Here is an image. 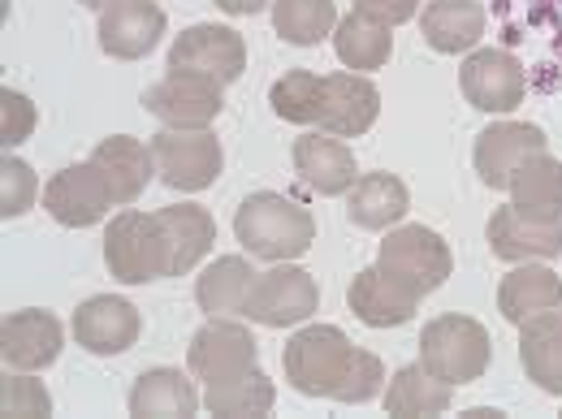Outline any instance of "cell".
<instances>
[{"mask_svg":"<svg viewBox=\"0 0 562 419\" xmlns=\"http://www.w3.org/2000/svg\"><path fill=\"white\" fill-rule=\"evenodd\" d=\"M363 350L351 347V338L334 325H307L299 329L285 350H281V363H285V381L303 394V398H334V403H347V389H351L355 363H359Z\"/></svg>","mask_w":562,"mask_h":419,"instance_id":"cell-1","label":"cell"},{"mask_svg":"<svg viewBox=\"0 0 562 419\" xmlns=\"http://www.w3.org/2000/svg\"><path fill=\"white\" fill-rule=\"evenodd\" d=\"M234 234L256 260L281 264V260H299L316 242V220L290 195L256 191L243 200V208L234 216Z\"/></svg>","mask_w":562,"mask_h":419,"instance_id":"cell-2","label":"cell"},{"mask_svg":"<svg viewBox=\"0 0 562 419\" xmlns=\"http://www.w3.org/2000/svg\"><path fill=\"white\" fill-rule=\"evenodd\" d=\"M493 342L481 320L446 312L437 320H428L420 333V363L446 385H472L490 372Z\"/></svg>","mask_w":562,"mask_h":419,"instance_id":"cell-3","label":"cell"},{"mask_svg":"<svg viewBox=\"0 0 562 419\" xmlns=\"http://www.w3.org/2000/svg\"><path fill=\"white\" fill-rule=\"evenodd\" d=\"M104 264L126 285L169 278V242L156 212L126 208L113 216V225L104 229Z\"/></svg>","mask_w":562,"mask_h":419,"instance_id":"cell-4","label":"cell"},{"mask_svg":"<svg viewBox=\"0 0 562 419\" xmlns=\"http://www.w3.org/2000/svg\"><path fill=\"white\" fill-rule=\"evenodd\" d=\"M376 269H381L385 278L398 281L403 290H412L416 298H424V294L441 290L446 278L454 273V256H450V247H446L441 234H432V229H424V225H398V229H390V238L381 242Z\"/></svg>","mask_w":562,"mask_h":419,"instance_id":"cell-5","label":"cell"},{"mask_svg":"<svg viewBox=\"0 0 562 419\" xmlns=\"http://www.w3.org/2000/svg\"><path fill=\"white\" fill-rule=\"evenodd\" d=\"M151 156H156V173L169 191H209L225 165L221 139L209 126L204 131L165 126L160 135H151Z\"/></svg>","mask_w":562,"mask_h":419,"instance_id":"cell-6","label":"cell"},{"mask_svg":"<svg viewBox=\"0 0 562 419\" xmlns=\"http://www.w3.org/2000/svg\"><path fill=\"white\" fill-rule=\"evenodd\" d=\"M225 82H216L209 73L195 70H169L160 82H151L143 91V109L151 117H160L165 126H187V131H204L221 117L225 109V95H221Z\"/></svg>","mask_w":562,"mask_h":419,"instance_id":"cell-7","label":"cell"},{"mask_svg":"<svg viewBox=\"0 0 562 419\" xmlns=\"http://www.w3.org/2000/svg\"><path fill=\"white\" fill-rule=\"evenodd\" d=\"M187 367H191V376H200L204 385H221V381H234V376H243V372H256V367H260V347H256L251 329L212 316L209 325L191 338Z\"/></svg>","mask_w":562,"mask_h":419,"instance_id":"cell-8","label":"cell"},{"mask_svg":"<svg viewBox=\"0 0 562 419\" xmlns=\"http://www.w3.org/2000/svg\"><path fill=\"white\" fill-rule=\"evenodd\" d=\"M321 307V285L312 273L294 269V264H278L269 273L256 278L247 316L265 329H285V325H303L312 320V312Z\"/></svg>","mask_w":562,"mask_h":419,"instance_id":"cell-9","label":"cell"},{"mask_svg":"<svg viewBox=\"0 0 562 419\" xmlns=\"http://www.w3.org/2000/svg\"><path fill=\"white\" fill-rule=\"evenodd\" d=\"M169 70H195L216 82H238L247 70V39L234 26H216V22L187 26L169 48Z\"/></svg>","mask_w":562,"mask_h":419,"instance_id":"cell-10","label":"cell"},{"mask_svg":"<svg viewBox=\"0 0 562 419\" xmlns=\"http://www.w3.org/2000/svg\"><path fill=\"white\" fill-rule=\"evenodd\" d=\"M459 87H463V100L481 113H510L524 104L528 95V78H524V66L502 53V48H481L463 61L459 70Z\"/></svg>","mask_w":562,"mask_h":419,"instance_id":"cell-11","label":"cell"},{"mask_svg":"<svg viewBox=\"0 0 562 419\" xmlns=\"http://www.w3.org/2000/svg\"><path fill=\"white\" fill-rule=\"evenodd\" d=\"M44 208L57 225L87 229V225H100L104 212L113 208V191H109L104 173L87 160V165H70V169L53 173V182L44 186Z\"/></svg>","mask_w":562,"mask_h":419,"instance_id":"cell-12","label":"cell"},{"mask_svg":"<svg viewBox=\"0 0 562 419\" xmlns=\"http://www.w3.org/2000/svg\"><path fill=\"white\" fill-rule=\"evenodd\" d=\"M165 35V9L156 0H109L100 9V48L113 61H143Z\"/></svg>","mask_w":562,"mask_h":419,"instance_id":"cell-13","label":"cell"},{"mask_svg":"<svg viewBox=\"0 0 562 419\" xmlns=\"http://www.w3.org/2000/svg\"><path fill=\"white\" fill-rule=\"evenodd\" d=\"M139 307L113 294H95L74 312V338L91 354H126L139 342Z\"/></svg>","mask_w":562,"mask_h":419,"instance_id":"cell-14","label":"cell"},{"mask_svg":"<svg viewBox=\"0 0 562 419\" xmlns=\"http://www.w3.org/2000/svg\"><path fill=\"white\" fill-rule=\"evenodd\" d=\"M546 143H550L546 131H541V126H528V122H493V126H485V131L476 135V151H472L481 182L493 186V191H506L510 173H515L528 156L546 151Z\"/></svg>","mask_w":562,"mask_h":419,"instance_id":"cell-15","label":"cell"},{"mask_svg":"<svg viewBox=\"0 0 562 419\" xmlns=\"http://www.w3.org/2000/svg\"><path fill=\"white\" fill-rule=\"evenodd\" d=\"M61 354V320L53 312H9L0 325V359L13 372H40Z\"/></svg>","mask_w":562,"mask_h":419,"instance_id":"cell-16","label":"cell"},{"mask_svg":"<svg viewBox=\"0 0 562 419\" xmlns=\"http://www.w3.org/2000/svg\"><path fill=\"white\" fill-rule=\"evenodd\" d=\"M490 247L497 260H510V264L554 260L562 256V220L524 216L515 204H506L490 216Z\"/></svg>","mask_w":562,"mask_h":419,"instance_id":"cell-17","label":"cell"},{"mask_svg":"<svg viewBox=\"0 0 562 419\" xmlns=\"http://www.w3.org/2000/svg\"><path fill=\"white\" fill-rule=\"evenodd\" d=\"M381 113V91L372 78L363 73H325V117H321V131L325 135H338V139H359L372 131Z\"/></svg>","mask_w":562,"mask_h":419,"instance_id":"cell-18","label":"cell"},{"mask_svg":"<svg viewBox=\"0 0 562 419\" xmlns=\"http://www.w3.org/2000/svg\"><path fill=\"white\" fill-rule=\"evenodd\" d=\"M294 173L316 195H347L359 169H355V151L338 135L312 131V135L294 139Z\"/></svg>","mask_w":562,"mask_h":419,"instance_id":"cell-19","label":"cell"},{"mask_svg":"<svg viewBox=\"0 0 562 419\" xmlns=\"http://www.w3.org/2000/svg\"><path fill=\"white\" fill-rule=\"evenodd\" d=\"M351 312L368 325V329H398L416 316L420 298L412 290H403L394 278H385L381 269H363L355 273L351 290H347Z\"/></svg>","mask_w":562,"mask_h":419,"instance_id":"cell-20","label":"cell"},{"mask_svg":"<svg viewBox=\"0 0 562 419\" xmlns=\"http://www.w3.org/2000/svg\"><path fill=\"white\" fill-rule=\"evenodd\" d=\"M91 165L104 173L109 191H113V204H135L151 173H156V156H151V143H139L131 135H113L91 151Z\"/></svg>","mask_w":562,"mask_h":419,"instance_id":"cell-21","label":"cell"},{"mask_svg":"<svg viewBox=\"0 0 562 419\" xmlns=\"http://www.w3.org/2000/svg\"><path fill=\"white\" fill-rule=\"evenodd\" d=\"M554 307H562V281L546 264H532L528 260V264L510 269L502 278V285H497V312L510 325H528L532 316L554 312Z\"/></svg>","mask_w":562,"mask_h":419,"instance_id":"cell-22","label":"cell"},{"mask_svg":"<svg viewBox=\"0 0 562 419\" xmlns=\"http://www.w3.org/2000/svg\"><path fill=\"white\" fill-rule=\"evenodd\" d=\"M160 229H165V242H169V278H182L191 273L216 242V220L209 208L200 204H173V208L156 212Z\"/></svg>","mask_w":562,"mask_h":419,"instance_id":"cell-23","label":"cell"},{"mask_svg":"<svg viewBox=\"0 0 562 419\" xmlns=\"http://www.w3.org/2000/svg\"><path fill=\"white\" fill-rule=\"evenodd\" d=\"M519 363L537 389L562 398V307L519 325Z\"/></svg>","mask_w":562,"mask_h":419,"instance_id":"cell-24","label":"cell"},{"mask_svg":"<svg viewBox=\"0 0 562 419\" xmlns=\"http://www.w3.org/2000/svg\"><path fill=\"white\" fill-rule=\"evenodd\" d=\"M485 35L481 0H428L424 4V39L432 53H472Z\"/></svg>","mask_w":562,"mask_h":419,"instance_id":"cell-25","label":"cell"},{"mask_svg":"<svg viewBox=\"0 0 562 419\" xmlns=\"http://www.w3.org/2000/svg\"><path fill=\"white\" fill-rule=\"evenodd\" d=\"M200 407H204V398L195 394L191 376L178 372V367H147L135 381V389H131V416L139 419H187L195 416Z\"/></svg>","mask_w":562,"mask_h":419,"instance_id":"cell-26","label":"cell"},{"mask_svg":"<svg viewBox=\"0 0 562 419\" xmlns=\"http://www.w3.org/2000/svg\"><path fill=\"white\" fill-rule=\"evenodd\" d=\"M510 204L524 212V216H541V220H562V160H554L550 151H537L528 156L510 182Z\"/></svg>","mask_w":562,"mask_h":419,"instance_id":"cell-27","label":"cell"},{"mask_svg":"<svg viewBox=\"0 0 562 419\" xmlns=\"http://www.w3.org/2000/svg\"><path fill=\"white\" fill-rule=\"evenodd\" d=\"M407 208H412V195L394 173H363L347 191V216L359 229H390L407 216Z\"/></svg>","mask_w":562,"mask_h":419,"instance_id":"cell-28","label":"cell"},{"mask_svg":"<svg viewBox=\"0 0 562 419\" xmlns=\"http://www.w3.org/2000/svg\"><path fill=\"white\" fill-rule=\"evenodd\" d=\"M256 269L243 256H221L216 264L204 269V278L195 281V303L209 316H247L251 290H256Z\"/></svg>","mask_w":562,"mask_h":419,"instance_id":"cell-29","label":"cell"},{"mask_svg":"<svg viewBox=\"0 0 562 419\" xmlns=\"http://www.w3.org/2000/svg\"><path fill=\"white\" fill-rule=\"evenodd\" d=\"M334 53H338V61L355 73L381 70V66L390 61V53H394V35H390L385 22H376V18H368V13L351 9L347 18H338Z\"/></svg>","mask_w":562,"mask_h":419,"instance_id":"cell-30","label":"cell"},{"mask_svg":"<svg viewBox=\"0 0 562 419\" xmlns=\"http://www.w3.org/2000/svg\"><path fill=\"white\" fill-rule=\"evenodd\" d=\"M450 389L446 381H437L424 363H407L394 372L390 389H385V411L398 419H424V416H441L450 411Z\"/></svg>","mask_w":562,"mask_h":419,"instance_id":"cell-31","label":"cell"},{"mask_svg":"<svg viewBox=\"0 0 562 419\" xmlns=\"http://www.w3.org/2000/svg\"><path fill=\"white\" fill-rule=\"evenodd\" d=\"M273 31L294 48H312L338 31L334 0H273Z\"/></svg>","mask_w":562,"mask_h":419,"instance_id":"cell-32","label":"cell"},{"mask_svg":"<svg viewBox=\"0 0 562 419\" xmlns=\"http://www.w3.org/2000/svg\"><path fill=\"white\" fill-rule=\"evenodd\" d=\"M269 104H273L281 122L321 126V117H325V73L285 70L269 91Z\"/></svg>","mask_w":562,"mask_h":419,"instance_id":"cell-33","label":"cell"},{"mask_svg":"<svg viewBox=\"0 0 562 419\" xmlns=\"http://www.w3.org/2000/svg\"><path fill=\"white\" fill-rule=\"evenodd\" d=\"M278 403V389L273 381L256 367V372H243L234 381H221V385H209L204 394V407L212 416H229V419H243V416H269Z\"/></svg>","mask_w":562,"mask_h":419,"instance_id":"cell-34","label":"cell"},{"mask_svg":"<svg viewBox=\"0 0 562 419\" xmlns=\"http://www.w3.org/2000/svg\"><path fill=\"white\" fill-rule=\"evenodd\" d=\"M35 195H40L35 169L26 160H18V156L4 151V160H0V216L4 220L9 216H22V212L35 204Z\"/></svg>","mask_w":562,"mask_h":419,"instance_id":"cell-35","label":"cell"},{"mask_svg":"<svg viewBox=\"0 0 562 419\" xmlns=\"http://www.w3.org/2000/svg\"><path fill=\"white\" fill-rule=\"evenodd\" d=\"M35 122H40L35 104H31L22 91H9V87H4V91H0V143H4V151L31 139Z\"/></svg>","mask_w":562,"mask_h":419,"instance_id":"cell-36","label":"cell"},{"mask_svg":"<svg viewBox=\"0 0 562 419\" xmlns=\"http://www.w3.org/2000/svg\"><path fill=\"white\" fill-rule=\"evenodd\" d=\"M0 407H4V416H48V411H53V398H48V389H44L40 381L4 376Z\"/></svg>","mask_w":562,"mask_h":419,"instance_id":"cell-37","label":"cell"},{"mask_svg":"<svg viewBox=\"0 0 562 419\" xmlns=\"http://www.w3.org/2000/svg\"><path fill=\"white\" fill-rule=\"evenodd\" d=\"M355 9L376 18V22H385V26H403V22H412L420 13V0H355Z\"/></svg>","mask_w":562,"mask_h":419,"instance_id":"cell-38","label":"cell"},{"mask_svg":"<svg viewBox=\"0 0 562 419\" xmlns=\"http://www.w3.org/2000/svg\"><path fill=\"white\" fill-rule=\"evenodd\" d=\"M216 9H225V13H234V18H251V13H260L269 0H212Z\"/></svg>","mask_w":562,"mask_h":419,"instance_id":"cell-39","label":"cell"},{"mask_svg":"<svg viewBox=\"0 0 562 419\" xmlns=\"http://www.w3.org/2000/svg\"><path fill=\"white\" fill-rule=\"evenodd\" d=\"M78 4H91V9H104L109 0H78Z\"/></svg>","mask_w":562,"mask_h":419,"instance_id":"cell-40","label":"cell"}]
</instances>
